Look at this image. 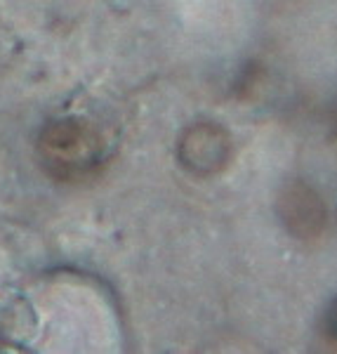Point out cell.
I'll list each match as a JSON object with an SVG mask.
<instances>
[{
  "mask_svg": "<svg viewBox=\"0 0 337 354\" xmlns=\"http://www.w3.org/2000/svg\"><path fill=\"white\" fill-rule=\"evenodd\" d=\"M276 215L297 241H316L328 222V208L314 187L305 182L285 185L276 198Z\"/></svg>",
  "mask_w": 337,
  "mask_h": 354,
  "instance_id": "obj_3",
  "label": "cell"
},
{
  "mask_svg": "<svg viewBox=\"0 0 337 354\" xmlns=\"http://www.w3.org/2000/svg\"><path fill=\"white\" fill-rule=\"evenodd\" d=\"M231 135L217 123H196L182 133L177 142V158L189 173L215 175L231 163Z\"/></svg>",
  "mask_w": 337,
  "mask_h": 354,
  "instance_id": "obj_2",
  "label": "cell"
},
{
  "mask_svg": "<svg viewBox=\"0 0 337 354\" xmlns=\"http://www.w3.org/2000/svg\"><path fill=\"white\" fill-rule=\"evenodd\" d=\"M108 145L99 125L88 118H57L38 137V156L45 173L59 182H83L106 161Z\"/></svg>",
  "mask_w": 337,
  "mask_h": 354,
  "instance_id": "obj_1",
  "label": "cell"
},
{
  "mask_svg": "<svg viewBox=\"0 0 337 354\" xmlns=\"http://www.w3.org/2000/svg\"><path fill=\"white\" fill-rule=\"evenodd\" d=\"M323 333L330 342L337 345V298L330 300V305L325 307L323 314Z\"/></svg>",
  "mask_w": 337,
  "mask_h": 354,
  "instance_id": "obj_4",
  "label": "cell"
}]
</instances>
